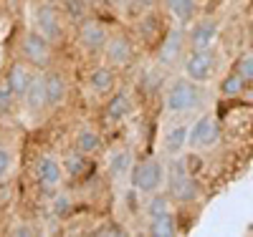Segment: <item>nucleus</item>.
Here are the masks:
<instances>
[{
	"mask_svg": "<svg viewBox=\"0 0 253 237\" xmlns=\"http://www.w3.org/2000/svg\"><path fill=\"white\" fill-rule=\"evenodd\" d=\"M104 56H107V63L112 68H124V66H129L132 58H134V48H132V43L126 35L117 33L109 38L107 43V48H104Z\"/></svg>",
	"mask_w": 253,
	"mask_h": 237,
	"instance_id": "ddd939ff",
	"label": "nucleus"
},
{
	"mask_svg": "<svg viewBox=\"0 0 253 237\" xmlns=\"http://www.w3.org/2000/svg\"><path fill=\"white\" fill-rule=\"evenodd\" d=\"M218 63H220V56H218L215 48H190L185 61H182V68H185L187 78L205 83L215 76Z\"/></svg>",
	"mask_w": 253,
	"mask_h": 237,
	"instance_id": "7ed1b4c3",
	"label": "nucleus"
},
{
	"mask_svg": "<svg viewBox=\"0 0 253 237\" xmlns=\"http://www.w3.org/2000/svg\"><path fill=\"white\" fill-rule=\"evenodd\" d=\"M53 43L38 33L36 28L33 31H26L23 38H20V53H23V61H28L33 68H48L51 66V58H53Z\"/></svg>",
	"mask_w": 253,
	"mask_h": 237,
	"instance_id": "39448f33",
	"label": "nucleus"
},
{
	"mask_svg": "<svg viewBox=\"0 0 253 237\" xmlns=\"http://www.w3.org/2000/svg\"><path fill=\"white\" fill-rule=\"evenodd\" d=\"M86 159H89V157L81 154L76 146L71 149V152H66V157H63V171H66V177H71V179L84 177V171H86V167H89Z\"/></svg>",
	"mask_w": 253,
	"mask_h": 237,
	"instance_id": "4be33fe9",
	"label": "nucleus"
},
{
	"mask_svg": "<svg viewBox=\"0 0 253 237\" xmlns=\"http://www.w3.org/2000/svg\"><path fill=\"white\" fill-rule=\"evenodd\" d=\"M15 101H18V96L13 91V86L3 76V78H0V116H8L15 109Z\"/></svg>",
	"mask_w": 253,
	"mask_h": 237,
	"instance_id": "393cba45",
	"label": "nucleus"
},
{
	"mask_svg": "<svg viewBox=\"0 0 253 237\" xmlns=\"http://www.w3.org/2000/svg\"><path fill=\"white\" fill-rule=\"evenodd\" d=\"M187 136H190V126H185V124L172 126L170 132H167V136H165V152L177 157L185 149V144H187Z\"/></svg>",
	"mask_w": 253,
	"mask_h": 237,
	"instance_id": "aec40b11",
	"label": "nucleus"
},
{
	"mask_svg": "<svg viewBox=\"0 0 253 237\" xmlns=\"http://www.w3.org/2000/svg\"><path fill=\"white\" fill-rule=\"evenodd\" d=\"M236 71L246 78V83H248V86H253V53H246V56H241V58H238Z\"/></svg>",
	"mask_w": 253,
	"mask_h": 237,
	"instance_id": "cd10ccee",
	"label": "nucleus"
},
{
	"mask_svg": "<svg viewBox=\"0 0 253 237\" xmlns=\"http://www.w3.org/2000/svg\"><path fill=\"white\" fill-rule=\"evenodd\" d=\"M13 235H18V237H23V235H38V230L31 227V225H20V227L13 230Z\"/></svg>",
	"mask_w": 253,
	"mask_h": 237,
	"instance_id": "473e14b6",
	"label": "nucleus"
},
{
	"mask_svg": "<svg viewBox=\"0 0 253 237\" xmlns=\"http://www.w3.org/2000/svg\"><path fill=\"white\" fill-rule=\"evenodd\" d=\"M208 101V91L203 89V83L193 78H175L167 83L165 89V109L170 114H190L203 109Z\"/></svg>",
	"mask_w": 253,
	"mask_h": 237,
	"instance_id": "f257e3e1",
	"label": "nucleus"
},
{
	"mask_svg": "<svg viewBox=\"0 0 253 237\" xmlns=\"http://www.w3.org/2000/svg\"><path fill=\"white\" fill-rule=\"evenodd\" d=\"M109 31L107 26L101 23V20L96 18H86V20H81L79 23V43H81V48L86 51V53H99L107 48V43H109Z\"/></svg>",
	"mask_w": 253,
	"mask_h": 237,
	"instance_id": "1a4fd4ad",
	"label": "nucleus"
},
{
	"mask_svg": "<svg viewBox=\"0 0 253 237\" xmlns=\"http://www.w3.org/2000/svg\"><path fill=\"white\" fill-rule=\"evenodd\" d=\"M152 237H175L180 232V225L175 220L172 212L167 214H157V217H150V227H147Z\"/></svg>",
	"mask_w": 253,
	"mask_h": 237,
	"instance_id": "6ab92c4d",
	"label": "nucleus"
},
{
	"mask_svg": "<svg viewBox=\"0 0 253 237\" xmlns=\"http://www.w3.org/2000/svg\"><path fill=\"white\" fill-rule=\"evenodd\" d=\"M155 3H157V0H132V5H134L137 10H142V13L152 10V8H155Z\"/></svg>",
	"mask_w": 253,
	"mask_h": 237,
	"instance_id": "c756f323",
	"label": "nucleus"
},
{
	"mask_svg": "<svg viewBox=\"0 0 253 237\" xmlns=\"http://www.w3.org/2000/svg\"><path fill=\"white\" fill-rule=\"evenodd\" d=\"M96 235H124V230L119 225H104L101 230H96Z\"/></svg>",
	"mask_w": 253,
	"mask_h": 237,
	"instance_id": "2f4dec72",
	"label": "nucleus"
},
{
	"mask_svg": "<svg viewBox=\"0 0 253 237\" xmlns=\"http://www.w3.org/2000/svg\"><path fill=\"white\" fill-rule=\"evenodd\" d=\"M129 114H132V99L126 96L124 91H117L109 99V103H107V116L112 121H122V119L129 116Z\"/></svg>",
	"mask_w": 253,
	"mask_h": 237,
	"instance_id": "412c9836",
	"label": "nucleus"
},
{
	"mask_svg": "<svg viewBox=\"0 0 253 237\" xmlns=\"http://www.w3.org/2000/svg\"><path fill=\"white\" fill-rule=\"evenodd\" d=\"M132 177V187L137 192H142V195H155V192L165 184V177H167V169L162 167L160 159H142L132 167L129 171Z\"/></svg>",
	"mask_w": 253,
	"mask_h": 237,
	"instance_id": "20e7f679",
	"label": "nucleus"
},
{
	"mask_svg": "<svg viewBox=\"0 0 253 237\" xmlns=\"http://www.w3.org/2000/svg\"><path fill=\"white\" fill-rule=\"evenodd\" d=\"M170 169L172 171H170V177H167V195H170L172 202H177V204H193L200 197V184L193 174H190L185 159H175Z\"/></svg>",
	"mask_w": 253,
	"mask_h": 237,
	"instance_id": "f03ea898",
	"label": "nucleus"
},
{
	"mask_svg": "<svg viewBox=\"0 0 253 237\" xmlns=\"http://www.w3.org/2000/svg\"><path fill=\"white\" fill-rule=\"evenodd\" d=\"M86 83H89V89L99 96H107L114 91V86H117V76L112 71V66H96L89 71L86 76Z\"/></svg>",
	"mask_w": 253,
	"mask_h": 237,
	"instance_id": "dca6fc26",
	"label": "nucleus"
},
{
	"mask_svg": "<svg viewBox=\"0 0 253 237\" xmlns=\"http://www.w3.org/2000/svg\"><path fill=\"white\" fill-rule=\"evenodd\" d=\"M101 3H107V5H124L126 0H101Z\"/></svg>",
	"mask_w": 253,
	"mask_h": 237,
	"instance_id": "72a5a7b5",
	"label": "nucleus"
},
{
	"mask_svg": "<svg viewBox=\"0 0 253 237\" xmlns=\"http://www.w3.org/2000/svg\"><path fill=\"white\" fill-rule=\"evenodd\" d=\"M5 78H8V83L13 86L18 101H23V96L28 94L31 83H33V78H36V71H33V66H31L28 61H15V63H10V66H8Z\"/></svg>",
	"mask_w": 253,
	"mask_h": 237,
	"instance_id": "4468645a",
	"label": "nucleus"
},
{
	"mask_svg": "<svg viewBox=\"0 0 253 237\" xmlns=\"http://www.w3.org/2000/svg\"><path fill=\"white\" fill-rule=\"evenodd\" d=\"M251 40H253V23H251Z\"/></svg>",
	"mask_w": 253,
	"mask_h": 237,
	"instance_id": "f704fd0d",
	"label": "nucleus"
},
{
	"mask_svg": "<svg viewBox=\"0 0 253 237\" xmlns=\"http://www.w3.org/2000/svg\"><path fill=\"white\" fill-rule=\"evenodd\" d=\"M132 167H134V159H132L129 149H117V152L112 154V159H109V174L119 179L124 174H129Z\"/></svg>",
	"mask_w": 253,
	"mask_h": 237,
	"instance_id": "5701e85b",
	"label": "nucleus"
},
{
	"mask_svg": "<svg viewBox=\"0 0 253 237\" xmlns=\"http://www.w3.org/2000/svg\"><path fill=\"white\" fill-rule=\"evenodd\" d=\"M185 48H187V31H185V26L177 23L175 28L167 31L162 35V40L157 43V63H160L162 68L175 66Z\"/></svg>",
	"mask_w": 253,
	"mask_h": 237,
	"instance_id": "6e6552de",
	"label": "nucleus"
},
{
	"mask_svg": "<svg viewBox=\"0 0 253 237\" xmlns=\"http://www.w3.org/2000/svg\"><path fill=\"white\" fill-rule=\"evenodd\" d=\"M220 23L215 18H200L187 28V48H213Z\"/></svg>",
	"mask_w": 253,
	"mask_h": 237,
	"instance_id": "9b49d317",
	"label": "nucleus"
},
{
	"mask_svg": "<svg viewBox=\"0 0 253 237\" xmlns=\"http://www.w3.org/2000/svg\"><path fill=\"white\" fill-rule=\"evenodd\" d=\"M51 3H58V0H51Z\"/></svg>",
	"mask_w": 253,
	"mask_h": 237,
	"instance_id": "c9c22d12",
	"label": "nucleus"
},
{
	"mask_svg": "<svg viewBox=\"0 0 253 237\" xmlns=\"http://www.w3.org/2000/svg\"><path fill=\"white\" fill-rule=\"evenodd\" d=\"M63 162L56 159L53 154H41L33 164V179L38 184V189L43 195H53V192L61 187V179H63Z\"/></svg>",
	"mask_w": 253,
	"mask_h": 237,
	"instance_id": "423d86ee",
	"label": "nucleus"
},
{
	"mask_svg": "<svg viewBox=\"0 0 253 237\" xmlns=\"http://www.w3.org/2000/svg\"><path fill=\"white\" fill-rule=\"evenodd\" d=\"M63 10H66L69 20H74L76 26L81 23V20L89 18V3L86 0H63Z\"/></svg>",
	"mask_w": 253,
	"mask_h": 237,
	"instance_id": "a878e982",
	"label": "nucleus"
},
{
	"mask_svg": "<svg viewBox=\"0 0 253 237\" xmlns=\"http://www.w3.org/2000/svg\"><path fill=\"white\" fill-rule=\"evenodd\" d=\"M246 89H248V83H246V78H243L238 71H230V73L220 81V94H223L225 99H238V96L246 94Z\"/></svg>",
	"mask_w": 253,
	"mask_h": 237,
	"instance_id": "b1692460",
	"label": "nucleus"
},
{
	"mask_svg": "<svg viewBox=\"0 0 253 237\" xmlns=\"http://www.w3.org/2000/svg\"><path fill=\"white\" fill-rule=\"evenodd\" d=\"M23 103H26L28 114H33V116H41L43 111H48L46 86H43V73H36V78H33V83H31L28 94L23 96Z\"/></svg>",
	"mask_w": 253,
	"mask_h": 237,
	"instance_id": "2eb2a0df",
	"label": "nucleus"
},
{
	"mask_svg": "<svg viewBox=\"0 0 253 237\" xmlns=\"http://www.w3.org/2000/svg\"><path fill=\"white\" fill-rule=\"evenodd\" d=\"M170 204H172V197L170 195H152V200H150V204H147V214L150 217H157V214H167L170 212Z\"/></svg>",
	"mask_w": 253,
	"mask_h": 237,
	"instance_id": "bb28decb",
	"label": "nucleus"
},
{
	"mask_svg": "<svg viewBox=\"0 0 253 237\" xmlns=\"http://www.w3.org/2000/svg\"><path fill=\"white\" fill-rule=\"evenodd\" d=\"M53 212H58V214H69V200H66V197H58V200L53 202Z\"/></svg>",
	"mask_w": 253,
	"mask_h": 237,
	"instance_id": "7c9ffc66",
	"label": "nucleus"
},
{
	"mask_svg": "<svg viewBox=\"0 0 253 237\" xmlns=\"http://www.w3.org/2000/svg\"><path fill=\"white\" fill-rule=\"evenodd\" d=\"M74 146L79 149L81 154L94 157V154H99L101 149H104V141H101V134L96 132V129H91V126H81L79 132H76Z\"/></svg>",
	"mask_w": 253,
	"mask_h": 237,
	"instance_id": "f3484780",
	"label": "nucleus"
},
{
	"mask_svg": "<svg viewBox=\"0 0 253 237\" xmlns=\"http://www.w3.org/2000/svg\"><path fill=\"white\" fill-rule=\"evenodd\" d=\"M33 26L51 43H58L63 38V18H61L56 3H51V0H43V3H38L33 8Z\"/></svg>",
	"mask_w": 253,
	"mask_h": 237,
	"instance_id": "0eeeda50",
	"label": "nucleus"
},
{
	"mask_svg": "<svg viewBox=\"0 0 253 237\" xmlns=\"http://www.w3.org/2000/svg\"><path fill=\"white\" fill-rule=\"evenodd\" d=\"M10 167H13V154H10V149L0 144V182L8 177Z\"/></svg>",
	"mask_w": 253,
	"mask_h": 237,
	"instance_id": "c85d7f7f",
	"label": "nucleus"
},
{
	"mask_svg": "<svg viewBox=\"0 0 253 237\" xmlns=\"http://www.w3.org/2000/svg\"><path fill=\"white\" fill-rule=\"evenodd\" d=\"M220 141V124L213 116H200L193 126H190L187 144L193 149H210Z\"/></svg>",
	"mask_w": 253,
	"mask_h": 237,
	"instance_id": "9d476101",
	"label": "nucleus"
},
{
	"mask_svg": "<svg viewBox=\"0 0 253 237\" xmlns=\"http://www.w3.org/2000/svg\"><path fill=\"white\" fill-rule=\"evenodd\" d=\"M43 86H46L48 109H58V106H63V101H66V96H69V81H66V76L48 66L43 71Z\"/></svg>",
	"mask_w": 253,
	"mask_h": 237,
	"instance_id": "f8f14e48",
	"label": "nucleus"
},
{
	"mask_svg": "<svg viewBox=\"0 0 253 237\" xmlns=\"http://www.w3.org/2000/svg\"><path fill=\"white\" fill-rule=\"evenodd\" d=\"M165 8L172 13V18L177 20L180 26H187L195 20L198 13V0H162Z\"/></svg>",
	"mask_w": 253,
	"mask_h": 237,
	"instance_id": "a211bd4d",
	"label": "nucleus"
}]
</instances>
